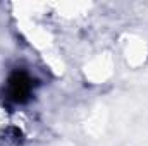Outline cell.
Segmentation results:
<instances>
[{
  "label": "cell",
  "mask_w": 148,
  "mask_h": 146,
  "mask_svg": "<svg viewBox=\"0 0 148 146\" xmlns=\"http://www.w3.org/2000/svg\"><path fill=\"white\" fill-rule=\"evenodd\" d=\"M29 93V79L24 74H16L10 79V95L16 102H23Z\"/></svg>",
  "instance_id": "cell-1"
}]
</instances>
